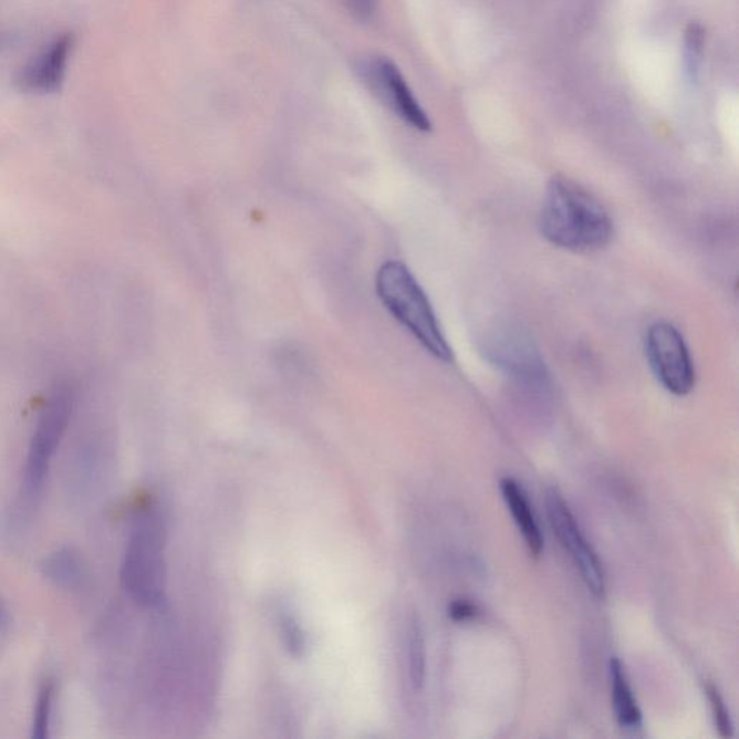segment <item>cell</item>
I'll return each instance as SVG.
<instances>
[{
  "label": "cell",
  "instance_id": "1",
  "mask_svg": "<svg viewBox=\"0 0 739 739\" xmlns=\"http://www.w3.org/2000/svg\"><path fill=\"white\" fill-rule=\"evenodd\" d=\"M540 233L559 249L599 252L614 236V221L590 191L565 177L548 185L539 216Z\"/></svg>",
  "mask_w": 739,
  "mask_h": 739
},
{
  "label": "cell",
  "instance_id": "2",
  "mask_svg": "<svg viewBox=\"0 0 739 739\" xmlns=\"http://www.w3.org/2000/svg\"><path fill=\"white\" fill-rule=\"evenodd\" d=\"M376 291L393 319L404 325L426 352L439 362H452V348L440 329L433 303L406 264L396 260L382 264Z\"/></svg>",
  "mask_w": 739,
  "mask_h": 739
},
{
  "label": "cell",
  "instance_id": "3",
  "mask_svg": "<svg viewBox=\"0 0 739 739\" xmlns=\"http://www.w3.org/2000/svg\"><path fill=\"white\" fill-rule=\"evenodd\" d=\"M165 524L154 507L137 513L123 554L121 581L135 603L148 608L164 604L167 590Z\"/></svg>",
  "mask_w": 739,
  "mask_h": 739
},
{
  "label": "cell",
  "instance_id": "4",
  "mask_svg": "<svg viewBox=\"0 0 739 739\" xmlns=\"http://www.w3.org/2000/svg\"><path fill=\"white\" fill-rule=\"evenodd\" d=\"M73 406L74 396L71 388L60 387L42 407L23 468L22 496L27 504L34 506L41 499L52 459L67 433Z\"/></svg>",
  "mask_w": 739,
  "mask_h": 739
},
{
  "label": "cell",
  "instance_id": "5",
  "mask_svg": "<svg viewBox=\"0 0 739 739\" xmlns=\"http://www.w3.org/2000/svg\"><path fill=\"white\" fill-rule=\"evenodd\" d=\"M647 362L657 382L675 396L689 395L695 387V364L688 344L669 322H657L647 331Z\"/></svg>",
  "mask_w": 739,
  "mask_h": 739
},
{
  "label": "cell",
  "instance_id": "6",
  "mask_svg": "<svg viewBox=\"0 0 739 739\" xmlns=\"http://www.w3.org/2000/svg\"><path fill=\"white\" fill-rule=\"evenodd\" d=\"M547 507L554 533L561 540L565 551L570 552L572 561L580 570L582 580H584L592 594L599 596V599H604L605 573L603 563H601L594 548L582 533L580 523H577L570 506L566 504L556 488H549Z\"/></svg>",
  "mask_w": 739,
  "mask_h": 739
},
{
  "label": "cell",
  "instance_id": "7",
  "mask_svg": "<svg viewBox=\"0 0 739 739\" xmlns=\"http://www.w3.org/2000/svg\"><path fill=\"white\" fill-rule=\"evenodd\" d=\"M364 73L377 96L383 98V102L393 108L397 116L404 118L407 125L420 132L433 129L428 115L416 101L404 74L393 61L374 59L366 65Z\"/></svg>",
  "mask_w": 739,
  "mask_h": 739
},
{
  "label": "cell",
  "instance_id": "8",
  "mask_svg": "<svg viewBox=\"0 0 739 739\" xmlns=\"http://www.w3.org/2000/svg\"><path fill=\"white\" fill-rule=\"evenodd\" d=\"M73 34L56 37L34 59L28 61L17 74L18 87L25 93L52 94L59 92L67 74Z\"/></svg>",
  "mask_w": 739,
  "mask_h": 739
},
{
  "label": "cell",
  "instance_id": "9",
  "mask_svg": "<svg viewBox=\"0 0 739 739\" xmlns=\"http://www.w3.org/2000/svg\"><path fill=\"white\" fill-rule=\"evenodd\" d=\"M500 488L506 504L509 507L511 516H513L514 523L518 525L521 537H523L530 556L540 558L544 548V538L532 506L529 503L528 496L513 478H503L500 481Z\"/></svg>",
  "mask_w": 739,
  "mask_h": 739
},
{
  "label": "cell",
  "instance_id": "10",
  "mask_svg": "<svg viewBox=\"0 0 739 739\" xmlns=\"http://www.w3.org/2000/svg\"><path fill=\"white\" fill-rule=\"evenodd\" d=\"M42 576L56 589L77 592L87 584V568L73 548H60L51 552L41 563Z\"/></svg>",
  "mask_w": 739,
  "mask_h": 739
},
{
  "label": "cell",
  "instance_id": "11",
  "mask_svg": "<svg viewBox=\"0 0 739 739\" xmlns=\"http://www.w3.org/2000/svg\"><path fill=\"white\" fill-rule=\"evenodd\" d=\"M610 677L614 712L620 727L625 729L642 727V710H639L637 700L634 698L624 665L618 658H613L610 663Z\"/></svg>",
  "mask_w": 739,
  "mask_h": 739
},
{
  "label": "cell",
  "instance_id": "12",
  "mask_svg": "<svg viewBox=\"0 0 739 739\" xmlns=\"http://www.w3.org/2000/svg\"><path fill=\"white\" fill-rule=\"evenodd\" d=\"M405 644L407 680L412 690L420 691L426 680V644L424 628L416 615L407 623Z\"/></svg>",
  "mask_w": 739,
  "mask_h": 739
},
{
  "label": "cell",
  "instance_id": "13",
  "mask_svg": "<svg viewBox=\"0 0 739 739\" xmlns=\"http://www.w3.org/2000/svg\"><path fill=\"white\" fill-rule=\"evenodd\" d=\"M56 686L52 677H46L38 689L34 717H32V737L45 739L50 737L52 715H54Z\"/></svg>",
  "mask_w": 739,
  "mask_h": 739
},
{
  "label": "cell",
  "instance_id": "14",
  "mask_svg": "<svg viewBox=\"0 0 739 739\" xmlns=\"http://www.w3.org/2000/svg\"><path fill=\"white\" fill-rule=\"evenodd\" d=\"M706 696H708L715 727H717L719 736L731 738L733 736L731 715H729L727 705H725V700L721 694H719L717 686L712 684L706 685Z\"/></svg>",
  "mask_w": 739,
  "mask_h": 739
},
{
  "label": "cell",
  "instance_id": "15",
  "mask_svg": "<svg viewBox=\"0 0 739 739\" xmlns=\"http://www.w3.org/2000/svg\"><path fill=\"white\" fill-rule=\"evenodd\" d=\"M281 628L288 648H291L293 653L300 652L303 646V636L300 624L295 622V618L292 615H282Z\"/></svg>",
  "mask_w": 739,
  "mask_h": 739
},
{
  "label": "cell",
  "instance_id": "16",
  "mask_svg": "<svg viewBox=\"0 0 739 739\" xmlns=\"http://www.w3.org/2000/svg\"><path fill=\"white\" fill-rule=\"evenodd\" d=\"M478 615H480V610H478L476 604L470 603V601L457 600L449 605V617H451L454 622H471V620H476Z\"/></svg>",
  "mask_w": 739,
  "mask_h": 739
},
{
  "label": "cell",
  "instance_id": "17",
  "mask_svg": "<svg viewBox=\"0 0 739 739\" xmlns=\"http://www.w3.org/2000/svg\"><path fill=\"white\" fill-rule=\"evenodd\" d=\"M345 8L358 21H368L377 8V0H343Z\"/></svg>",
  "mask_w": 739,
  "mask_h": 739
},
{
  "label": "cell",
  "instance_id": "18",
  "mask_svg": "<svg viewBox=\"0 0 739 739\" xmlns=\"http://www.w3.org/2000/svg\"><path fill=\"white\" fill-rule=\"evenodd\" d=\"M9 625H11V614H9V610L3 601L0 600V633L8 629Z\"/></svg>",
  "mask_w": 739,
  "mask_h": 739
},
{
  "label": "cell",
  "instance_id": "19",
  "mask_svg": "<svg viewBox=\"0 0 739 739\" xmlns=\"http://www.w3.org/2000/svg\"><path fill=\"white\" fill-rule=\"evenodd\" d=\"M691 30H694V38L698 37V34H696V31H695L694 27H691ZM694 45H700V42L699 41H694Z\"/></svg>",
  "mask_w": 739,
  "mask_h": 739
}]
</instances>
